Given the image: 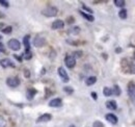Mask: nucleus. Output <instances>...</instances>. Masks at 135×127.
<instances>
[{"mask_svg": "<svg viewBox=\"0 0 135 127\" xmlns=\"http://www.w3.org/2000/svg\"><path fill=\"white\" fill-rule=\"evenodd\" d=\"M20 79L19 77H8L6 79V84L9 87V88H17L18 85L20 84Z\"/></svg>", "mask_w": 135, "mask_h": 127, "instance_id": "5", "label": "nucleus"}, {"mask_svg": "<svg viewBox=\"0 0 135 127\" xmlns=\"http://www.w3.org/2000/svg\"><path fill=\"white\" fill-rule=\"evenodd\" d=\"M0 4L2 6H5V7H8L9 4H8V1H5V0H0Z\"/></svg>", "mask_w": 135, "mask_h": 127, "instance_id": "29", "label": "nucleus"}, {"mask_svg": "<svg viewBox=\"0 0 135 127\" xmlns=\"http://www.w3.org/2000/svg\"><path fill=\"white\" fill-rule=\"evenodd\" d=\"M73 56L76 58V57H81L82 56V51H75L73 53Z\"/></svg>", "mask_w": 135, "mask_h": 127, "instance_id": "28", "label": "nucleus"}, {"mask_svg": "<svg viewBox=\"0 0 135 127\" xmlns=\"http://www.w3.org/2000/svg\"><path fill=\"white\" fill-rule=\"evenodd\" d=\"M68 32H69V34H71V35H77V34H79V32H80V27H79V26L72 27V28L69 29Z\"/></svg>", "mask_w": 135, "mask_h": 127, "instance_id": "17", "label": "nucleus"}, {"mask_svg": "<svg viewBox=\"0 0 135 127\" xmlns=\"http://www.w3.org/2000/svg\"><path fill=\"white\" fill-rule=\"evenodd\" d=\"M90 95H91V97H93L94 100H97V99H98V94H97L96 92H91Z\"/></svg>", "mask_w": 135, "mask_h": 127, "instance_id": "32", "label": "nucleus"}, {"mask_svg": "<svg viewBox=\"0 0 135 127\" xmlns=\"http://www.w3.org/2000/svg\"><path fill=\"white\" fill-rule=\"evenodd\" d=\"M52 119V115L51 114H44L42 116H40L36 119V123H44V122H49Z\"/></svg>", "mask_w": 135, "mask_h": 127, "instance_id": "8", "label": "nucleus"}, {"mask_svg": "<svg viewBox=\"0 0 135 127\" xmlns=\"http://www.w3.org/2000/svg\"><path fill=\"white\" fill-rule=\"evenodd\" d=\"M115 52H117V53H120V52H122V48H117V49H115Z\"/></svg>", "mask_w": 135, "mask_h": 127, "instance_id": "35", "label": "nucleus"}, {"mask_svg": "<svg viewBox=\"0 0 135 127\" xmlns=\"http://www.w3.org/2000/svg\"><path fill=\"white\" fill-rule=\"evenodd\" d=\"M79 14H80L81 16L83 17L84 19H86L87 21H89V22H94V21H95V17L93 16V15H89V14H86V13H84L83 11H79Z\"/></svg>", "mask_w": 135, "mask_h": 127, "instance_id": "15", "label": "nucleus"}, {"mask_svg": "<svg viewBox=\"0 0 135 127\" xmlns=\"http://www.w3.org/2000/svg\"><path fill=\"white\" fill-rule=\"evenodd\" d=\"M68 20H69V21H68V23H69V24H71V23H73V22H74V18H73V17H70Z\"/></svg>", "mask_w": 135, "mask_h": 127, "instance_id": "34", "label": "nucleus"}, {"mask_svg": "<svg viewBox=\"0 0 135 127\" xmlns=\"http://www.w3.org/2000/svg\"><path fill=\"white\" fill-rule=\"evenodd\" d=\"M111 90H112V95L119 96V95H120V93H122V91H120V88L118 87V84H114V85H113V88H112Z\"/></svg>", "mask_w": 135, "mask_h": 127, "instance_id": "20", "label": "nucleus"}, {"mask_svg": "<svg viewBox=\"0 0 135 127\" xmlns=\"http://www.w3.org/2000/svg\"><path fill=\"white\" fill-rule=\"evenodd\" d=\"M127 92H128V95L130 97V99L135 102V82L133 81H130L127 85Z\"/></svg>", "mask_w": 135, "mask_h": 127, "instance_id": "2", "label": "nucleus"}, {"mask_svg": "<svg viewBox=\"0 0 135 127\" xmlns=\"http://www.w3.org/2000/svg\"><path fill=\"white\" fill-rule=\"evenodd\" d=\"M24 75H25L26 78H29V76H30V72H29V70L25 69V70H24Z\"/></svg>", "mask_w": 135, "mask_h": 127, "instance_id": "31", "label": "nucleus"}, {"mask_svg": "<svg viewBox=\"0 0 135 127\" xmlns=\"http://www.w3.org/2000/svg\"><path fill=\"white\" fill-rule=\"evenodd\" d=\"M106 107L110 111H115L118 108V104H117V101L115 100H108L106 102Z\"/></svg>", "mask_w": 135, "mask_h": 127, "instance_id": "13", "label": "nucleus"}, {"mask_svg": "<svg viewBox=\"0 0 135 127\" xmlns=\"http://www.w3.org/2000/svg\"><path fill=\"white\" fill-rule=\"evenodd\" d=\"M13 30V27L12 26H6V27H4L3 29H2V32L3 33H5V34H9Z\"/></svg>", "mask_w": 135, "mask_h": 127, "instance_id": "24", "label": "nucleus"}, {"mask_svg": "<svg viewBox=\"0 0 135 127\" xmlns=\"http://www.w3.org/2000/svg\"><path fill=\"white\" fill-rule=\"evenodd\" d=\"M0 66L2 67V68H8V67H15V64L13 63L9 58H3V60H1L0 61Z\"/></svg>", "mask_w": 135, "mask_h": 127, "instance_id": "10", "label": "nucleus"}, {"mask_svg": "<svg viewBox=\"0 0 135 127\" xmlns=\"http://www.w3.org/2000/svg\"><path fill=\"white\" fill-rule=\"evenodd\" d=\"M103 95L106 96V97H110V96L112 95V90H111V88L105 87V88L103 89Z\"/></svg>", "mask_w": 135, "mask_h": 127, "instance_id": "21", "label": "nucleus"}, {"mask_svg": "<svg viewBox=\"0 0 135 127\" xmlns=\"http://www.w3.org/2000/svg\"><path fill=\"white\" fill-rule=\"evenodd\" d=\"M64 91L69 94V95H71V94H73L74 93V90H73V88H71V87H65L64 88Z\"/></svg>", "mask_w": 135, "mask_h": 127, "instance_id": "25", "label": "nucleus"}, {"mask_svg": "<svg viewBox=\"0 0 135 127\" xmlns=\"http://www.w3.org/2000/svg\"><path fill=\"white\" fill-rule=\"evenodd\" d=\"M127 16H128V15H127V10L122 8V10L118 12V17H119L120 19H123V20H124V19H126V18H127Z\"/></svg>", "mask_w": 135, "mask_h": 127, "instance_id": "22", "label": "nucleus"}, {"mask_svg": "<svg viewBox=\"0 0 135 127\" xmlns=\"http://www.w3.org/2000/svg\"><path fill=\"white\" fill-rule=\"evenodd\" d=\"M23 58L26 60V61H29V60L32 58V52L30 51V49H26V51L23 54Z\"/></svg>", "mask_w": 135, "mask_h": 127, "instance_id": "19", "label": "nucleus"}, {"mask_svg": "<svg viewBox=\"0 0 135 127\" xmlns=\"http://www.w3.org/2000/svg\"><path fill=\"white\" fill-rule=\"evenodd\" d=\"M93 127H104V124L101 121H95L94 124H93Z\"/></svg>", "mask_w": 135, "mask_h": 127, "instance_id": "27", "label": "nucleus"}, {"mask_svg": "<svg viewBox=\"0 0 135 127\" xmlns=\"http://www.w3.org/2000/svg\"><path fill=\"white\" fill-rule=\"evenodd\" d=\"M65 64L69 69H72L76 66V58L73 55H67L65 58Z\"/></svg>", "mask_w": 135, "mask_h": 127, "instance_id": "4", "label": "nucleus"}, {"mask_svg": "<svg viewBox=\"0 0 135 127\" xmlns=\"http://www.w3.org/2000/svg\"><path fill=\"white\" fill-rule=\"evenodd\" d=\"M1 39H2V38H1V35H0V40H1Z\"/></svg>", "mask_w": 135, "mask_h": 127, "instance_id": "38", "label": "nucleus"}, {"mask_svg": "<svg viewBox=\"0 0 135 127\" xmlns=\"http://www.w3.org/2000/svg\"><path fill=\"white\" fill-rule=\"evenodd\" d=\"M69 127H76V126H75V125H70Z\"/></svg>", "mask_w": 135, "mask_h": 127, "instance_id": "37", "label": "nucleus"}, {"mask_svg": "<svg viewBox=\"0 0 135 127\" xmlns=\"http://www.w3.org/2000/svg\"><path fill=\"white\" fill-rule=\"evenodd\" d=\"M29 40H30V35H28V34L23 38V45L25 46L26 49H30V42H29Z\"/></svg>", "mask_w": 135, "mask_h": 127, "instance_id": "18", "label": "nucleus"}, {"mask_svg": "<svg viewBox=\"0 0 135 127\" xmlns=\"http://www.w3.org/2000/svg\"><path fill=\"white\" fill-rule=\"evenodd\" d=\"M64 26H65V22L62 20H56L51 25L52 29H61V28H64Z\"/></svg>", "mask_w": 135, "mask_h": 127, "instance_id": "12", "label": "nucleus"}, {"mask_svg": "<svg viewBox=\"0 0 135 127\" xmlns=\"http://www.w3.org/2000/svg\"><path fill=\"white\" fill-rule=\"evenodd\" d=\"M46 44V39L43 37H36L33 40V45L35 47H43Z\"/></svg>", "mask_w": 135, "mask_h": 127, "instance_id": "7", "label": "nucleus"}, {"mask_svg": "<svg viewBox=\"0 0 135 127\" xmlns=\"http://www.w3.org/2000/svg\"><path fill=\"white\" fill-rule=\"evenodd\" d=\"M133 61L135 62V52H134V55H133Z\"/></svg>", "mask_w": 135, "mask_h": 127, "instance_id": "36", "label": "nucleus"}, {"mask_svg": "<svg viewBox=\"0 0 135 127\" xmlns=\"http://www.w3.org/2000/svg\"><path fill=\"white\" fill-rule=\"evenodd\" d=\"M58 14V8L56 6H47L46 8H44L42 11V15H44L45 17H48V18H51V17H55Z\"/></svg>", "mask_w": 135, "mask_h": 127, "instance_id": "1", "label": "nucleus"}, {"mask_svg": "<svg viewBox=\"0 0 135 127\" xmlns=\"http://www.w3.org/2000/svg\"><path fill=\"white\" fill-rule=\"evenodd\" d=\"M105 119H106L109 123H111V124H113V125H115L118 121V117H117L115 115H113V114H107V115L105 116Z\"/></svg>", "mask_w": 135, "mask_h": 127, "instance_id": "11", "label": "nucleus"}, {"mask_svg": "<svg viewBox=\"0 0 135 127\" xmlns=\"http://www.w3.org/2000/svg\"><path fill=\"white\" fill-rule=\"evenodd\" d=\"M62 105V100L60 98H54L49 102L50 107H60Z\"/></svg>", "mask_w": 135, "mask_h": 127, "instance_id": "9", "label": "nucleus"}, {"mask_svg": "<svg viewBox=\"0 0 135 127\" xmlns=\"http://www.w3.org/2000/svg\"><path fill=\"white\" fill-rule=\"evenodd\" d=\"M57 71H58V75L60 76V78H61V80H62L64 82H69V81H70V77H69V75H68L67 71L65 70V68L59 67Z\"/></svg>", "mask_w": 135, "mask_h": 127, "instance_id": "6", "label": "nucleus"}, {"mask_svg": "<svg viewBox=\"0 0 135 127\" xmlns=\"http://www.w3.org/2000/svg\"><path fill=\"white\" fill-rule=\"evenodd\" d=\"M125 0H114V4L118 7H124L125 6Z\"/></svg>", "mask_w": 135, "mask_h": 127, "instance_id": "23", "label": "nucleus"}, {"mask_svg": "<svg viewBox=\"0 0 135 127\" xmlns=\"http://www.w3.org/2000/svg\"><path fill=\"white\" fill-rule=\"evenodd\" d=\"M97 82V77L96 76H89L85 79V84L86 85H93Z\"/></svg>", "mask_w": 135, "mask_h": 127, "instance_id": "16", "label": "nucleus"}, {"mask_svg": "<svg viewBox=\"0 0 135 127\" xmlns=\"http://www.w3.org/2000/svg\"><path fill=\"white\" fill-rule=\"evenodd\" d=\"M7 46L9 47V49H12L13 51H18L21 49V43L18 41L17 39H11L7 42Z\"/></svg>", "mask_w": 135, "mask_h": 127, "instance_id": "3", "label": "nucleus"}, {"mask_svg": "<svg viewBox=\"0 0 135 127\" xmlns=\"http://www.w3.org/2000/svg\"><path fill=\"white\" fill-rule=\"evenodd\" d=\"M37 93V91L35 90V89H33V88H29L28 90H27V99L28 100H32L33 99V97H34V95Z\"/></svg>", "mask_w": 135, "mask_h": 127, "instance_id": "14", "label": "nucleus"}, {"mask_svg": "<svg viewBox=\"0 0 135 127\" xmlns=\"http://www.w3.org/2000/svg\"><path fill=\"white\" fill-rule=\"evenodd\" d=\"M5 51V47H4V45L2 44V43H0V52H4Z\"/></svg>", "mask_w": 135, "mask_h": 127, "instance_id": "33", "label": "nucleus"}, {"mask_svg": "<svg viewBox=\"0 0 135 127\" xmlns=\"http://www.w3.org/2000/svg\"><path fill=\"white\" fill-rule=\"evenodd\" d=\"M82 8H83L84 11H86V12H88V14H89V15H91V14H93V10H91L90 7H88V6H86V5L83 4V3H82Z\"/></svg>", "mask_w": 135, "mask_h": 127, "instance_id": "26", "label": "nucleus"}, {"mask_svg": "<svg viewBox=\"0 0 135 127\" xmlns=\"http://www.w3.org/2000/svg\"><path fill=\"white\" fill-rule=\"evenodd\" d=\"M0 127H5V120L1 116H0Z\"/></svg>", "mask_w": 135, "mask_h": 127, "instance_id": "30", "label": "nucleus"}]
</instances>
